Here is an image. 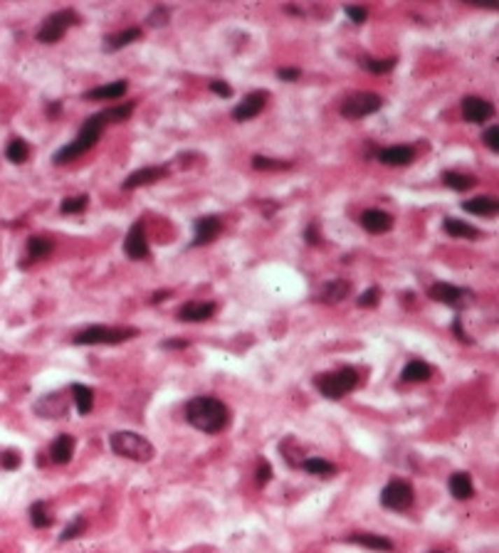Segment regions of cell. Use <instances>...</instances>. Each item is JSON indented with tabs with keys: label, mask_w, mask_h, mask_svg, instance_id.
<instances>
[{
	"label": "cell",
	"mask_w": 499,
	"mask_h": 553,
	"mask_svg": "<svg viewBox=\"0 0 499 553\" xmlns=\"http://www.w3.org/2000/svg\"><path fill=\"white\" fill-rule=\"evenodd\" d=\"M185 420L205 435H216L230 425V407L213 396H195L185 402Z\"/></svg>",
	"instance_id": "1"
},
{
	"label": "cell",
	"mask_w": 499,
	"mask_h": 553,
	"mask_svg": "<svg viewBox=\"0 0 499 553\" xmlns=\"http://www.w3.org/2000/svg\"><path fill=\"white\" fill-rule=\"evenodd\" d=\"M104 126H106V119H104V114H101V111H99V114H92L90 119H85V124L79 126L77 136H74L67 146H62L52 156L55 166H62V163L74 161V158L85 156L90 148H94V144L99 141V136H101V131H104Z\"/></svg>",
	"instance_id": "2"
},
{
	"label": "cell",
	"mask_w": 499,
	"mask_h": 553,
	"mask_svg": "<svg viewBox=\"0 0 499 553\" xmlns=\"http://www.w3.org/2000/svg\"><path fill=\"white\" fill-rule=\"evenodd\" d=\"M361 383V376H358L356 368L351 365H344V368H337V371L329 373H319L314 376V388L329 400H339V398L353 393Z\"/></svg>",
	"instance_id": "3"
},
{
	"label": "cell",
	"mask_w": 499,
	"mask_h": 553,
	"mask_svg": "<svg viewBox=\"0 0 499 553\" xmlns=\"http://www.w3.org/2000/svg\"><path fill=\"white\" fill-rule=\"evenodd\" d=\"M139 336V329L134 326H87L79 334H74L72 344L77 346H116L124 341H132Z\"/></svg>",
	"instance_id": "4"
},
{
	"label": "cell",
	"mask_w": 499,
	"mask_h": 553,
	"mask_svg": "<svg viewBox=\"0 0 499 553\" xmlns=\"http://www.w3.org/2000/svg\"><path fill=\"white\" fill-rule=\"evenodd\" d=\"M109 444H111V449H114V454L134 459V462H151L153 454H156L153 444L148 442L143 435L132 433V430H119V433H114L109 438Z\"/></svg>",
	"instance_id": "5"
},
{
	"label": "cell",
	"mask_w": 499,
	"mask_h": 553,
	"mask_svg": "<svg viewBox=\"0 0 499 553\" xmlns=\"http://www.w3.org/2000/svg\"><path fill=\"white\" fill-rule=\"evenodd\" d=\"M82 22V15H79L74 8H62V10L52 13L43 20V25L37 27V42H43V45H55L64 37V32L69 27H77Z\"/></svg>",
	"instance_id": "6"
},
{
	"label": "cell",
	"mask_w": 499,
	"mask_h": 553,
	"mask_svg": "<svg viewBox=\"0 0 499 553\" xmlns=\"http://www.w3.org/2000/svg\"><path fill=\"white\" fill-rule=\"evenodd\" d=\"M381 106H384V97L381 94H376V92H356V94H349L339 104V111H342L344 119L358 121L381 111Z\"/></svg>",
	"instance_id": "7"
},
{
	"label": "cell",
	"mask_w": 499,
	"mask_h": 553,
	"mask_svg": "<svg viewBox=\"0 0 499 553\" xmlns=\"http://www.w3.org/2000/svg\"><path fill=\"white\" fill-rule=\"evenodd\" d=\"M428 297L433 302H440L445 307L452 309H468L470 304L475 302V292L468 287H457V284H447V282H437L428 289Z\"/></svg>",
	"instance_id": "8"
},
{
	"label": "cell",
	"mask_w": 499,
	"mask_h": 553,
	"mask_svg": "<svg viewBox=\"0 0 499 553\" xmlns=\"http://www.w3.org/2000/svg\"><path fill=\"white\" fill-rule=\"evenodd\" d=\"M413 501H415V491L405 479H391L381 489V506H386L391 512H405V509L413 506Z\"/></svg>",
	"instance_id": "9"
},
{
	"label": "cell",
	"mask_w": 499,
	"mask_h": 553,
	"mask_svg": "<svg viewBox=\"0 0 499 553\" xmlns=\"http://www.w3.org/2000/svg\"><path fill=\"white\" fill-rule=\"evenodd\" d=\"M69 398L67 393H48L40 400L32 405L37 418H48V420H57V418H67L69 410Z\"/></svg>",
	"instance_id": "10"
},
{
	"label": "cell",
	"mask_w": 499,
	"mask_h": 553,
	"mask_svg": "<svg viewBox=\"0 0 499 553\" xmlns=\"http://www.w3.org/2000/svg\"><path fill=\"white\" fill-rule=\"evenodd\" d=\"M223 230V220L220 215H200L195 218L193 223V247H203V245H211L218 235H220Z\"/></svg>",
	"instance_id": "11"
},
{
	"label": "cell",
	"mask_w": 499,
	"mask_h": 553,
	"mask_svg": "<svg viewBox=\"0 0 499 553\" xmlns=\"http://www.w3.org/2000/svg\"><path fill=\"white\" fill-rule=\"evenodd\" d=\"M460 109H463V119L468 121V124H484V121H489L494 116L492 102L484 99V97H475V94L465 97Z\"/></svg>",
	"instance_id": "12"
},
{
	"label": "cell",
	"mask_w": 499,
	"mask_h": 553,
	"mask_svg": "<svg viewBox=\"0 0 499 553\" xmlns=\"http://www.w3.org/2000/svg\"><path fill=\"white\" fill-rule=\"evenodd\" d=\"M124 252H127L132 260H148V257H151V250H148V242H146V230H143V220H136V223L129 227L127 237H124Z\"/></svg>",
	"instance_id": "13"
},
{
	"label": "cell",
	"mask_w": 499,
	"mask_h": 553,
	"mask_svg": "<svg viewBox=\"0 0 499 553\" xmlns=\"http://www.w3.org/2000/svg\"><path fill=\"white\" fill-rule=\"evenodd\" d=\"M55 250V240L50 235H32L27 237V247H25V257L20 260V267H32L35 262L48 260Z\"/></svg>",
	"instance_id": "14"
},
{
	"label": "cell",
	"mask_w": 499,
	"mask_h": 553,
	"mask_svg": "<svg viewBox=\"0 0 499 553\" xmlns=\"http://www.w3.org/2000/svg\"><path fill=\"white\" fill-rule=\"evenodd\" d=\"M267 99H269V92H265V89H258V92H250V94L245 97V99L240 102V104L232 109V119L235 121H250L255 119V116L260 114V111L267 106Z\"/></svg>",
	"instance_id": "15"
},
{
	"label": "cell",
	"mask_w": 499,
	"mask_h": 553,
	"mask_svg": "<svg viewBox=\"0 0 499 553\" xmlns=\"http://www.w3.org/2000/svg\"><path fill=\"white\" fill-rule=\"evenodd\" d=\"M216 312H218L216 302H185L178 309L176 318L183 321V324H200V321H208V318L216 316Z\"/></svg>",
	"instance_id": "16"
},
{
	"label": "cell",
	"mask_w": 499,
	"mask_h": 553,
	"mask_svg": "<svg viewBox=\"0 0 499 553\" xmlns=\"http://www.w3.org/2000/svg\"><path fill=\"white\" fill-rule=\"evenodd\" d=\"M169 176V166H146V168H139L134 171L132 176L124 178L121 183V188L124 190H136L141 186H151V183H158L161 178Z\"/></svg>",
	"instance_id": "17"
},
{
	"label": "cell",
	"mask_w": 499,
	"mask_h": 553,
	"mask_svg": "<svg viewBox=\"0 0 499 553\" xmlns=\"http://www.w3.org/2000/svg\"><path fill=\"white\" fill-rule=\"evenodd\" d=\"M358 223H361V227L366 230V232H371V235H381V232H388L391 227H393V215L386 213V210H363L361 215H358Z\"/></svg>",
	"instance_id": "18"
},
{
	"label": "cell",
	"mask_w": 499,
	"mask_h": 553,
	"mask_svg": "<svg viewBox=\"0 0 499 553\" xmlns=\"http://www.w3.org/2000/svg\"><path fill=\"white\" fill-rule=\"evenodd\" d=\"M376 161H381L384 166H410L415 161V148L413 146H388V148H379V151L373 153Z\"/></svg>",
	"instance_id": "19"
},
{
	"label": "cell",
	"mask_w": 499,
	"mask_h": 553,
	"mask_svg": "<svg viewBox=\"0 0 499 553\" xmlns=\"http://www.w3.org/2000/svg\"><path fill=\"white\" fill-rule=\"evenodd\" d=\"M129 92V82L127 79H114L109 84H101V87L90 89L85 94V99L90 102H104V99H121V97Z\"/></svg>",
	"instance_id": "20"
},
{
	"label": "cell",
	"mask_w": 499,
	"mask_h": 553,
	"mask_svg": "<svg viewBox=\"0 0 499 553\" xmlns=\"http://www.w3.org/2000/svg\"><path fill=\"white\" fill-rule=\"evenodd\" d=\"M351 294V282H346V279H331V282H326L324 287L319 289V302L321 304H339L344 302V299Z\"/></svg>",
	"instance_id": "21"
},
{
	"label": "cell",
	"mask_w": 499,
	"mask_h": 553,
	"mask_svg": "<svg viewBox=\"0 0 499 553\" xmlns=\"http://www.w3.org/2000/svg\"><path fill=\"white\" fill-rule=\"evenodd\" d=\"M141 35H143L141 27H127V30L114 32V35L104 37V42H101V50H104V52H116V50L127 48V45H132V42L141 40Z\"/></svg>",
	"instance_id": "22"
},
{
	"label": "cell",
	"mask_w": 499,
	"mask_h": 553,
	"mask_svg": "<svg viewBox=\"0 0 499 553\" xmlns=\"http://www.w3.org/2000/svg\"><path fill=\"white\" fill-rule=\"evenodd\" d=\"M349 543H356V546H366L373 548V551H393V541L381 533H366V531H356V533H349L346 536Z\"/></svg>",
	"instance_id": "23"
},
{
	"label": "cell",
	"mask_w": 499,
	"mask_h": 553,
	"mask_svg": "<svg viewBox=\"0 0 499 553\" xmlns=\"http://www.w3.org/2000/svg\"><path fill=\"white\" fill-rule=\"evenodd\" d=\"M447 489H450V494L455 496V499H460V501L472 499V494H475L472 477H470L468 472H455V475H450Z\"/></svg>",
	"instance_id": "24"
},
{
	"label": "cell",
	"mask_w": 499,
	"mask_h": 553,
	"mask_svg": "<svg viewBox=\"0 0 499 553\" xmlns=\"http://www.w3.org/2000/svg\"><path fill=\"white\" fill-rule=\"evenodd\" d=\"M463 210L472 215H482V218H492L499 213V200L494 195H479V198H470L463 203Z\"/></svg>",
	"instance_id": "25"
},
{
	"label": "cell",
	"mask_w": 499,
	"mask_h": 553,
	"mask_svg": "<svg viewBox=\"0 0 499 553\" xmlns=\"http://www.w3.org/2000/svg\"><path fill=\"white\" fill-rule=\"evenodd\" d=\"M442 230H445L450 237H463V240H479V237H482V232H479L477 227H472V225L465 223V220H460V218H445Z\"/></svg>",
	"instance_id": "26"
},
{
	"label": "cell",
	"mask_w": 499,
	"mask_h": 553,
	"mask_svg": "<svg viewBox=\"0 0 499 553\" xmlns=\"http://www.w3.org/2000/svg\"><path fill=\"white\" fill-rule=\"evenodd\" d=\"M74 454V438L72 435H59L55 438V442L50 444V459L55 465H67Z\"/></svg>",
	"instance_id": "27"
},
{
	"label": "cell",
	"mask_w": 499,
	"mask_h": 553,
	"mask_svg": "<svg viewBox=\"0 0 499 553\" xmlns=\"http://www.w3.org/2000/svg\"><path fill=\"white\" fill-rule=\"evenodd\" d=\"M433 378V368L426 363V360H408L403 368V373H400V381L403 383H426Z\"/></svg>",
	"instance_id": "28"
},
{
	"label": "cell",
	"mask_w": 499,
	"mask_h": 553,
	"mask_svg": "<svg viewBox=\"0 0 499 553\" xmlns=\"http://www.w3.org/2000/svg\"><path fill=\"white\" fill-rule=\"evenodd\" d=\"M69 393H72V400L77 405L79 415H90L92 407H94V391L90 386H85V383H74L69 388Z\"/></svg>",
	"instance_id": "29"
},
{
	"label": "cell",
	"mask_w": 499,
	"mask_h": 553,
	"mask_svg": "<svg viewBox=\"0 0 499 553\" xmlns=\"http://www.w3.org/2000/svg\"><path fill=\"white\" fill-rule=\"evenodd\" d=\"M300 467L314 477H324V479H329V477L337 475V465L329 462V459H324V457H307V459H302Z\"/></svg>",
	"instance_id": "30"
},
{
	"label": "cell",
	"mask_w": 499,
	"mask_h": 553,
	"mask_svg": "<svg viewBox=\"0 0 499 553\" xmlns=\"http://www.w3.org/2000/svg\"><path fill=\"white\" fill-rule=\"evenodd\" d=\"M442 183H445L447 188L457 190V193H465V190H470V188L477 186V181H475L472 176H468V173H457V171L442 173Z\"/></svg>",
	"instance_id": "31"
},
{
	"label": "cell",
	"mask_w": 499,
	"mask_h": 553,
	"mask_svg": "<svg viewBox=\"0 0 499 553\" xmlns=\"http://www.w3.org/2000/svg\"><path fill=\"white\" fill-rule=\"evenodd\" d=\"M358 64H361L363 69H368L371 74H388L395 69V64H398V57H361L358 59Z\"/></svg>",
	"instance_id": "32"
},
{
	"label": "cell",
	"mask_w": 499,
	"mask_h": 553,
	"mask_svg": "<svg viewBox=\"0 0 499 553\" xmlns=\"http://www.w3.org/2000/svg\"><path fill=\"white\" fill-rule=\"evenodd\" d=\"M30 522L35 528H48L52 526V514H50V506L45 501H35L30 506Z\"/></svg>",
	"instance_id": "33"
},
{
	"label": "cell",
	"mask_w": 499,
	"mask_h": 553,
	"mask_svg": "<svg viewBox=\"0 0 499 553\" xmlns=\"http://www.w3.org/2000/svg\"><path fill=\"white\" fill-rule=\"evenodd\" d=\"M134 109H136V104H134V102H127V104L109 106V109H104L101 114H104L106 124H121V121H127L129 116L134 114Z\"/></svg>",
	"instance_id": "34"
},
{
	"label": "cell",
	"mask_w": 499,
	"mask_h": 553,
	"mask_svg": "<svg viewBox=\"0 0 499 553\" xmlns=\"http://www.w3.org/2000/svg\"><path fill=\"white\" fill-rule=\"evenodd\" d=\"M87 208H90V195L82 193V195H72V198H64L62 205H59V213L77 215V213H85Z\"/></svg>",
	"instance_id": "35"
},
{
	"label": "cell",
	"mask_w": 499,
	"mask_h": 553,
	"mask_svg": "<svg viewBox=\"0 0 499 553\" xmlns=\"http://www.w3.org/2000/svg\"><path fill=\"white\" fill-rule=\"evenodd\" d=\"M253 168L255 171H287V168H292V161H282V158H269V156H253Z\"/></svg>",
	"instance_id": "36"
},
{
	"label": "cell",
	"mask_w": 499,
	"mask_h": 553,
	"mask_svg": "<svg viewBox=\"0 0 499 553\" xmlns=\"http://www.w3.org/2000/svg\"><path fill=\"white\" fill-rule=\"evenodd\" d=\"M6 156L10 163H25L27 156H30V146L22 139H10V144L6 148Z\"/></svg>",
	"instance_id": "37"
},
{
	"label": "cell",
	"mask_w": 499,
	"mask_h": 553,
	"mask_svg": "<svg viewBox=\"0 0 499 553\" xmlns=\"http://www.w3.org/2000/svg\"><path fill=\"white\" fill-rule=\"evenodd\" d=\"M85 528H87V522H85V517H74L72 522L64 526V531L59 533V541H72V538H77L79 533H85Z\"/></svg>",
	"instance_id": "38"
},
{
	"label": "cell",
	"mask_w": 499,
	"mask_h": 553,
	"mask_svg": "<svg viewBox=\"0 0 499 553\" xmlns=\"http://www.w3.org/2000/svg\"><path fill=\"white\" fill-rule=\"evenodd\" d=\"M169 8H163V6H156L153 8L151 13H148V18H146V25L148 27H163L166 22H169Z\"/></svg>",
	"instance_id": "39"
},
{
	"label": "cell",
	"mask_w": 499,
	"mask_h": 553,
	"mask_svg": "<svg viewBox=\"0 0 499 553\" xmlns=\"http://www.w3.org/2000/svg\"><path fill=\"white\" fill-rule=\"evenodd\" d=\"M379 302H381V289L379 287H368L366 292H363L361 297L356 299V304L361 309H373Z\"/></svg>",
	"instance_id": "40"
},
{
	"label": "cell",
	"mask_w": 499,
	"mask_h": 553,
	"mask_svg": "<svg viewBox=\"0 0 499 553\" xmlns=\"http://www.w3.org/2000/svg\"><path fill=\"white\" fill-rule=\"evenodd\" d=\"M344 13H346L349 20H351L353 25H363V22H366V18H368V10H366V8H361V6H346V8H344Z\"/></svg>",
	"instance_id": "41"
},
{
	"label": "cell",
	"mask_w": 499,
	"mask_h": 553,
	"mask_svg": "<svg viewBox=\"0 0 499 553\" xmlns=\"http://www.w3.org/2000/svg\"><path fill=\"white\" fill-rule=\"evenodd\" d=\"M482 141H484V146H487L489 151L497 153L499 151V126H489V129L482 134Z\"/></svg>",
	"instance_id": "42"
},
{
	"label": "cell",
	"mask_w": 499,
	"mask_h": 553,
	"mask_svg": "<svg viewBox=\"0 0 499 553\" xmlns=\"http://www.w3.org/2000/svg\"><path fill=\"white\" fill-rule=\"evenodd\" d=\"M0 467H3V470H17V467H20V454H17L15 449L3 452V457H0Z\"/></svg>",
	"instance_id": "43"
},
{
	"label": "cell",
	"mask_w": 499,
	"mask_h": 553,
	"mask_svg": "<svg viewBox=\"0 0 499 553\" xmlns=\"http://www.w3.org/2000/svg\"><path fill=\"white\" fill-rule=\"evenodd\" d=\"M211 92L218 97H232V87L227 82H223V79H211Z\"/></svg>",
	"instance_id": "44"
},
{
	"label": "cell",
	"mask_w": 499,
	"mask_h": 553,
	"mask_svg": "<svg viewBox=\"0 0 499 553\" xmlns=\"http://www.w3.org/2000/svg\"><path fill=\"white\" fill-rule=\"evenodd\" d=\"M452 334H455L457 341H463V344H472V339H470L468 334H465L463 329V321H460V314H457L455 318H452Z\"/></svg>",
	"instance_id": "45"
},
{
	"label": "cell",
	"mask_w": 499,
	"mask_h": 553,
	"mask_svg": "<svg viewBox=\"0 0 499 553\" xmlns=\"http://www.w3.org/2000/svg\"><path fill=\"white\" fill-rule=\"evenodd\" d=\"M255 479H258V484H262V486L267 484L269 479H272V467H269V462H265V459L260 462V465H258V477H255Z\"/></svg>",
	"instance_id": "46"
},
{
	"label": "cell",
	"mask_w": 499,
	"mask_h": 553,
	"mask_svg": "<svg viewBox=\"0 0 499 553\" xmlns=\"http://www.w3.org/2000/svg\"><path fill=\"white\" fill-rule=\"evenodd\" d=\"M277 77L282 79V82H297V79L302 77V72L297 67H279L277 69Z\"/></svg>",
	"instance_id": "47"
},
{
	"label": "cell",
	"mask_w": 499,
	"mask_h": 553,
	"mask_svg": "<svg viewBox=\"0 0 499 553\" xmlns=\"http://www.w3.org/2000/svg\"><path fill=\"white\" fill-rule=\"evenodd\" d=\"M304 240L309 242V245H321V235L319 230H316V223H309L304 230Z\"/></svg>",
	"instance_id": "48"
},
{
	"label": "cell",
	"mask_w": 499,
	"mask_h": 553,
	"mask_svg": "<svg viewBox=\"0 0 499 553\" xmlns=\"http://www.w3.org/2000/svg\"><path fill=\"white\" fill-rule=\"evenodd\" d=\"M161 349H166V351H183V349H188V341H185V339H166V341H161Z\"/></svg>",
	"instance_id": "49"
},
{
	"label": "cell",
	"mask_w": 499,
	"mask_h": 553,
	"mask_svg": "<svg viewBox=\"0 0 499 553\" xmlns=\"http://www.w3.org/2000/svg\"><path fill=\"white\" fill-rule=\"evenodd\" d=\"M59 111H62V102H48V116H50V119H57Z\"/></svg>",
	"instance_id": "50"
},
{
	"label": "cell",
	"mask_w": 499,
	"mask_h": 553,
	"mask_svg": "<svg viewBox=\"0 0 499 553\" xmlns=\"http://www.w3.org/2000/svg\"><path fill=\"white\" fill-rule=\"evenodd\" d=\"M171 297V292L166 289V292H156L153 294V299H151V304H158V302H163V299H169Z\"/></svg>",
	"instance_id": "51"
},
{
	"label": "cell",
	"mask_w": 499,
	"mask_h": 553,
	"mask_svg": "<svg viewBox=\"0 0 499 553\" xmlns=\"http://www.w3.org/2000/svg\"><path fill=\"white\" fill-rule=\"evenodd\" d=\"M284 13H292V15H304V10L302 8H295V6H284Z\"/></svg>",
	"instance_id": "52"
},
{
	"label": "cell",
	"mask_w": 499,
	"mask_h": 553,
	"mask_svg": "<svg viewBox=\"0 0 499 553\" xmlns=\"http://www.w3.org/2000/svg\"><path fill=\"white\" fill-rule=\"evenodd\" d=\"M430 553H442V551H430Z\"/></svg>",
	"instance_id": "53"
}]
</instances>
